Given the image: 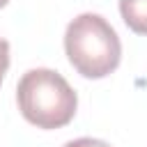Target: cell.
Masks as SVG:
<instances>
[{
  "instance_id": "obj_3",
  "label": "cell",
  "mask_w": 147,
  "mask_h": 147,
  "mask_svg": "<svg viewBox=\"0 0 147 147\" xmlns=\"http://www.w3.org/2000/svg\"><path fill=\"white\" fill-rule=\"evenodd\" d=\"M119 14L136 34H147V0H119Z\"/></svg>"
},
{
  "instance_id": "obj_5",
  "label": "cell",
  "mask_w": 147,
  "mask_h": 147,
  "mask_svg": "<svg viewBox=\"0 0 147 147\" xmlns=\"http://www.w3.org/2000/svg\"><path fill=\"white\" fill-rule=\"evenodd\" d=\"M62 147H110V145L103 140H96V138H78V140H69Z\"/></svg>"
},
{
  "instance_id": "obj_1",
  "label": "cell",
  "mask_w": 147,
  "mask_h": 147,
  "mask_svg": "<svg viewBox=\"0 0 147 147\" xmlns=\"http://www.w3.org/2000/svg\"><path fill=\"white\" fill-rule=\"evenodd\" d=\"M16 101L21 115L37 129L67 126L78 108V96L67 78L46 67L23 74L16 85Z\"/></svg>"
},
{
  "instance_id": "obj_6",
  "label": "cell",
  "mask_w": 147,
  "mask_h": 147,
  "mask_svg": "<svg viewBox=\"0 0 147 147\" xmlns=\"http://www.w3.org/2000/svg\"><path fill=\"white\" fill-rule=\"evenodd\" d=\"M7 2H9V0H0V7H5V5H7Z\"/></svg>"
},
{
  "instance_id": "obj_4",
  "label": "cell",
  "mask_w": 147,
  "mask_h": 147,
  "mask_svg": "<svg viewBox=\"0 0 147 147\" xmlns=\"http://www.w3.org/2000/svg\"><path fill=\"white\" fill-rule=\"evenodd\" d=\"M7 69H9V44H7V39L0 37V85H2Z\"/></svg>"
},
{
  "instance_id": "obj_2",
  "label": "cell",
  "mask_w": 147,
  "mask_h": 147,
  "mask_svg": "<svg viewBox=\"0 0 147 147\" xmlns=\"http://www.w3.org/2000/svg\"><path fill=\"white\" fill-rule=\"evenodd\" d=\"M64 51L71 67L85 78L113 74L122 57V44L115 28L99 14L76 16L64 32Z\"/></svg>"
}]
</instances>
